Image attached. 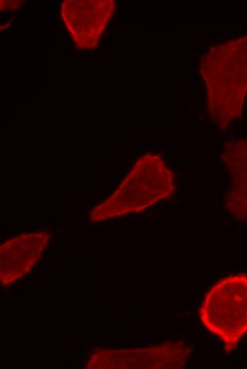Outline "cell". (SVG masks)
<instances>
[{"mask_svg": "<svg viewBox=\"0 0 247 369\" xmlns=\"http://www.w3.org/2000/svg\"><path fill=\"white\" fill-rule=\"evenodd\" d=\"M199 67L209 117L226 128L241 116L247 95V34L210 48Z\"/></svg>", "mask_w": 247, "mask_h": 369, "instance_id": "6da1fadb", "label": "cell"}, {"mask_svg": "<svg viewBox=\"0 0 247 369\" xmlns=\"http://www.w3.org/2000/svg\"><path fill=\"white\" fill-rule=\"evenodd\" d=\"M175 191L174 175L161 155L146 153L138 158L115 192L91 211L94 220L138 212Z\"/></svg>", "mask_w": 247, "mask_h": 369, "instance_id": "7a4b0ae2", "label": "cell"}, {"mask_svg": "<svg viewBox=\"0 0 247 369\" xmlns=\"http://www.w3.org/2000/svg\"><path fill=\"white\" fill-rule=\"evenodd\" d=\"M204 327L233 351L247 334V274L224 277L213 284L199 308Z\"/></svg>", "mask_w": 247, "mask_h": 369, "instance_id": "3957f363", "label": "cell"}, {"mask_svg": "<svg viewBox=\"0 0 247 369\" xmlns=\"http://www.w3.org/2000/svg\"><path fill=\"white\" fill-rule=\"evenodd\" d=\"M116 3L112 0H66L60 15L73 44L82 50L96 49L112 20Z\"/></svg>", "mask_w": 247, "mask_h": 369, "instance_id": "277c9868", "label": "cell"}, {"mask_svg": "<svg viewBox=\"0 0 247 369\" xmlns=\"http://www.w3.org/2000/svg\"><path fill=\"white\" fill-rule=\"evenodd\" d=\"M192 348L185 342L168 341L150 348L117 351L113 353V368H183Z\"/></svg>", "mask_w": 247, "mask_h": 369, "instance_id": "5b68a950", "label": "cell"}, {"mask_svg": "<svg viewBox=\"0 0 247 369\" xmlns=\"http://www.w3.org/2000/svg\"><path fill=\"white\" fill-rule=\"evenodd\" d=\"M222 158L231 177L226 206L236 219H247V138H236L224 145Z\"/></svg>", "mask_w": 247, "mask_h": 369, "instance_id": "8992f818", "label": "cell"}, {"mask_svg": "<svg viewBox=\"0 0 247 369\" xmlns=\"http://www.w3.org/2000/svg\"><path fill=\"white\" fill-rule=\"evenodd\" d=\"M4 1L7 5H9V6L1 9L3 11H10V10L14 11L16 9H18L19 8V6L21 7V6L23 5L21 1Z\"/></svg>", "mask_w": 247, "mask_h": 369, "instance_id": "52a82bcc", "label": "cell"}]
</instances>
